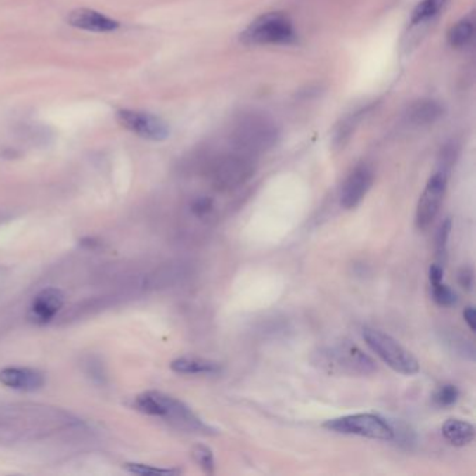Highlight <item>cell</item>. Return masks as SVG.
<instances>
[{"label":"cell","instance_id":"1","mask_svg":"<svg viewBox=\"0 0 476 476\" xmlns=\"http://www.w3.org/2000/svg\"><path fill=\"white\" fill-rule=\"evenodd\" d=\"M313 364L328 375L369 376L376 372L375 361L351 341H341L320 348Z\"/></svg>","mask_w":476,"mask_h":476},{"label":"cell","instance_id":"2","mask_svg":"<svg viewBox=\"0 0 476 476\" xmlns=\"http://www.w3.org/2000/svg\"><path fill=\"white\" fill-rule=\"evenodd\" d=\"M246 45H289L296 41L290 18L283 13H266L240 34Z\"/></svg>","mask_w":476,"mask_h":476},{"label":"cell","instance_id":"3","mask_svg":"<svg viewBox=\"0 0 476 476\" xmlns=\"http://www.w3.org/2000/svg\"><path fill=\"white\" fill-rule=\"evenodd\" d=\"M362 335L368 347L397 373L413 376L419 372L420 366L416 358L391 335L371 327H365Z\"/></svg>","mask_w":476,"mask_h":476},{"label":"cell","instance_id":"4","mask_svg":"<svg viewBox=\"0 0 476 476\" xmlns=\"http://www.w3.org/2000/svg\"><path fill=\"white\" fill-rule=\"evenodd\" d=\"M323 426L327 430L340 435L359 436L381 442L394 440V427L391 422L376 413H355L334 418L327 420Z\"/></svg>","mask_w":476,"mask_h":476},{"label":"cell","instance_id":"5","mask_svg":"<svg viewBox=\"0 0 476 476\" xmlns=\"http://www.w3.org/2000/svg\"><path fill=\"white\" fill-rule=\"evenodd\" d=\"M155 401V416L164 418L178 427L200 433V435H215L217 430L207 425L200 416H197L191 406H188L184 401L168 395L161 391H150Z\"/></svg>","mask_w":476,"mask_h":476},{"label":"cell","instance_id":"6","mask_svg":"<svg viewBox=\"0 0 476 476\" xmlns=\"http://www.w3.org/2000/svg\"><path fill=\"white\" fill-rule=\"evenodd\" d=\"M255 174V162L246 154L219 157L211 168V181L218 191H232L246 184Z\"/></svg>","mask_w":476,"mask_h":476},{"label":"cell","instance_id":"7","mask_svg":"<svg viewBox=\"0 0 476 476\" xmlns=\"http://www.w3.org/2000/svg\"><path fill=\"white\" fill-rule=\"evenodd\" d=\"M449 174L439 169L429 181L416 205L415 225L419 231L427 229L440 212L447 191Z\"/></svg>","mask_w":476,"mask_h":476},{"label":"cell","instance_id":"8","mask_svg":"<svg viewBox=\"0 0 476 476\" xmlns=\"http://www.w3.org/2000/svg\"><path fill=\"white\" fill-rule=\"evenodd\" d=\"M117 122L129 131L151 141H164L169 137V126L161 117L131 109H120L116 113Z\"/></svg>","mask_w":476,"mask_h":476},{"label":"cell","instance_id":"9","mask_svg":"<svg viewBox=\"0 0 476 476\" xmlns=\"http://www.w3.org/2000/svg\"><path fill=\"white\" fill-rule=\"evenodd\" d=\"M277 131L271 123L259 116L242 120L236 129L238 144L249 151H262L274 144Z\"/></svg>","mask_w":476,"mask_h":476},{"label":"cell","instance_id":"10","mask_svg":"<svg viewBox=\"0 0 476 476\" xmlns=\"http://www.w3.org/2000/svg\"><path fill=\"white\" fill-rule=\"evenodd\" d=\"M375 182V174L373 169L362 164L356 167L345 179L342 184L341 193H340V202L345 210H354L356 208L366 194L372 189Z\"/></svg>","mask_w":476,"mask_h":476},{"label":"cell","instance_id":"11","mask_svg":"<svg viewBox=\"0 0 476 476\" xmlns=\"http://www.w3.org/2000/svg\"><path fill=\"white\" fill-rule=\"evenodd\" d=\"M65 304V293L58 288L42 289L32 300L30 317L37 324H46L55 319Z\"/></svg>","mask_w":476,"mask_h":476},{"label":"cell","instance_id":"12","mask_svg":"<svg viewBox=\"0 0 476 476\" xmlns=\"http://www.w3.org/2000/svg\"><path fill=\"white\" fill-rule=\"evenodd\" d=\"M0 382L15 391H37L44 387L45 376L31 368H4L0 371Z\"/></svg>","mask_w":476,"mask_h":476},{"label":"cell","instance_id":"13","mask_svg":"<svg viewBox=\"0 0 476 476\" xmlns=\"http://www.w3.org/2000/svg\"><path fill=\"white\" fill-rule=\"evenodd\" d=\"M67 22L80 30L93 32H109L119 28V22L91 8H76L69 13Z\"/></svg>","mask_w":476,"mask_h":476},{"label":"cell","instance_id":"14","mask_svg":"<svg viewBox=\"0 0 476 476\" xmlns=\"http://www.w3.org/2000/svg\"><path fill=\"white\" fill-rule=\"evenodd\" d=\"M171 369L179 375H218L222 372V365L211 359L184 356L172 361Z\"/></svg>","mask_w":476,"mask_h":476},{"label":"cell","instance_id":"15","mask_svg":"<svg viewBox=\"0 0 476 476\" xmlns=\"http://www.w3.org/2000/svg\"><path fill=\"white\" fill-rule=\"evenodd\" d=\"M443 437L454 447H465L475 439V427L463 419H447L442 426Z\"/></svg>","mask_w":476,"mask_h":476},{"label":"cell","instance_id":"16","mask_svg":"<svg viewBox=\"0 0 476 476\" xmlns=\"http://www.w3.org/2000/svg\"><path fill=\"white\" fill-rule=\"evenodd\" d=\"M443 109L436 101L425 99V101H418L415 105L411 106L409 109V120L415 124H429L433 123L439 116H442Z\"/></svg>","mask_w":476,"mask_h":476},{"label":"cell","instance_id":"17","mask_svg":"<svg viewBox=\"0 0 476 476\" xmlns=\"http://www.w3.org/2000/svg\"><path fill=\"white\" fill-rule=\"evenodd\" d=\"M474 31H475V28H474V22L471 20L464 18V20L458 21L449 31L447 38H449L450 45L454 46V48L467 46L474 37Z\"/></svg>","mask_w":476,"mask_h":476},{"label":"cell","instance_id":"18","mask_svg":"<svg viewBox=\"0 0 476 476\" xmlns=\"http://www.w3.org/2000/svg\"><path fill=\"white\" fill-rule=\"evenodd\" d=\"M447 0H422L412 11L411 24L418 25L423 21L435 17L446 4Z\"/></svg>","mask_w":476,"mask_h":476},{"label":"cell","instance_id":"19","mask_svg":"<svg viewBox=\"0 0 476 476\" xmlns=\"http://www.w3.org/2000/svg\"><path fill=\"white\" fill-rule=\"evenodd\" d=\"M191 458L194 463L208 475H212L215 471V461H214V453L210 447L204 444H195L191 449Z\"/></svg>","mask_w":476,"mask_h":476},{"label":"cell","instance_id":"20","mask_svg":"<svg viewBox=\"0 0 476 476\" xmlns=\"http://www.w3.org/2000/svg\"><path fill=\"white\" fill-rule=\"evenodd\" d=\"M458 398H460V390L454 384L440 385L432 397L435 405L440 408H447V406L454 405L458 401Z\"/></svg>","mask_w":476,"mask_h":476},{"label":"cell","instance_id":"21","mask_svg":"<svg viewBox=\"0 0 476 476\" xmlns=\"http://www.w3.org/2000/svg\"><path fill=\"white\" fill-rule=\"evenodd\" d=\"M124 468H126L130 474L141 476H172L182 474L181 470H175V468H157V467H153V465L136 464V463L126 464Z\"/></svg>","mask_w":476,"mask_h":476},{"label":"cell","instance_id":"22","mask_svg":"<svg viewBox=\"0 0 476 476\" xmlns=\"http://www.w3.org/2000/svg\"><path fill=\"white\" fill-rule=\"evenodd\" d=\"M451 225H453L451 219L446 218L442 222L437 231V235H436V253L440 260L439 264H444L447 260V245H449V236L451 232Z\"/></svg>","mask_w":476,"mask_h":476},{"label":"cell","instance_id":"23","mask_svg":"<svg viewBox=\"0 0 476 476\" xmlns=\"http://www.w3.org/2000/svg\"><path fill=\"white\" fill-rule=\"evenodd\" d=\"M432 296L433 300L443 307H450L457 303V293L450 286L443 284V281L432 284Z\"/></svg>","mask_w":476,"mask_h":476},{"label":"cell","instance_id":"24","mask_svg":"<svg viewBox=\"0 0 476 476\" xmlns=\"http://www.w3.org/2000/svg\"><path fill=\"white\" fill-rule=\"evenodd\" d=\"M212 208H214V201L208 197H198L191 202V212L198 218L208 215L212 211Z\"/></svg>","mask_w":476,"mask_h":476},{"label":"cell","instance_id":"25","mask_svg":"<svg viewBox=\"0 0 476 476\" xmlns=\"http://www.w3.org/2000/svg\"><path fill=\"white\" fill-rule=\"evenodd\" d=\"M458 283L467 290H471L474 286V270L470 267H464L458 274Z\"/></svg>","mask_w":476,"mask_h":476},{"label":"cell","instance_id":"26","mask_svg":"<svg viewBox=\"0 0 476 476\" xmlns=\"http://www.w3.org/2000/svg\"><path fill=\"white\" fill-rule=\"evenodd\" d=\"M443 276H444V270L442 264H432L429 269V280L430 284H436V283H442L443 281Z\"/></svg>","mask_w":476,"mask_h":476},{"label":"cell","instance_id":"27","mask_svg":"<svg viewBox=\"0 0 476 476\" xmlns=\"http://www.w3.org/2000/svg\"><path fill=\"white\" fill-rule=\"evenodd\" d=\"M464 320L465 323L468 324V327L471 328V331H475L476 330V311L475 307L474 306H468L465 307L464 310Z\"/></svg>","mask_w":476,"mask_h":476},{"label":"cell","instance_id":"28","mask_svg":"<svg viewBox=\"0 0 476 476\" xmlns=\"http://www.w3.org/2000/svg\"><path fill=\"white\" fill-rule=\"evenodd\" d=\"M0 218H1V217H0Z\"/></svg>","mask_w":476,"mask_h":476}]
</instances>
